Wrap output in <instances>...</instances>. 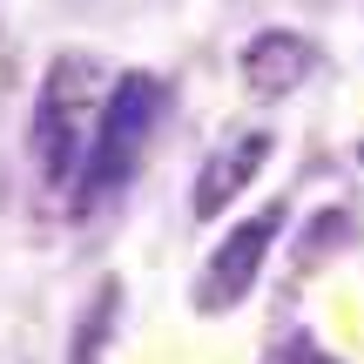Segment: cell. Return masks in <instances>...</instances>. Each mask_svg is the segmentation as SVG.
<instances>
[{
  "label": "cell",
  "instance_id": "obj_4",
  "mask_svg": "<svg viewBox=\"0 0 364 364\" xmlns=\"http://www.w3.org/2000/svg\"><path fill=\"white\" fill-rule=\"evenodd\" d=\"M236 68H243V88L257 95V102H284V95H297L304 81H311L317 48L304 34H290V27H263V34L243 41Z\"/></svg>",
  "mask_w": 364,
  "mask_h": 364
},
{
  "label": "cell",
  "instance_id": "obj_2",
  "mask_svg": "<svg viewBox=\"0 0 364 364\" xmlns=\"http://www.w3.org/2000/svg\"><path fill=\"white\" fill-rule=\"evenodd\" d=\"M162 122V81L156 75H122L115 88L102 95V115H95V142H88V162H81V182H75V209H102L115 203L122 189L135 182L149 156V135Z\"/></svg>",
  "mask_w": 364,
  "mask_h": 364
},
{
  "label": "cell",
  "instance_id": "obj_3",
  "mask_svg": "<svg viewBox=\"0 0 364 364\" xmlns=\"http://www.w3.org/2000/svg\"><path fill=\"white\" fill-rule=\"evenodd\" d=\"M277 230H284V203H270V209H257V216H243L216 250H209V263L196 270V290H189L196 317H230L236 304L257 290L263 263H270V250H277Z\"/></svg>",
  "mask_w": 364,
  "mask_h": 364
},
{
  "label": "cell",
  "instance_id": "obj_5",
  "mask_svg": "<svg viewBox=\"0 0 364 364\" xmlns=\"http://www.w3.org/2000/svg\"><path fill=\"white\" fill-rule=\"evenodd\" d=\"M263 162H270V135H263V129L230 135V142H223L216 156L203 162V176H196V189H189V216H196V223H216L223 209H230L236 196H243L250 182L263 176Z\"/></svg>",
  "mask_w": 364,
  "mask_h": 364
},
{
  "label": "cell",
  "instance_id": "obj_6",
  "mask_svg": "<svg viewBox=\"0 0 364 364\" xmlns=\"http://www.w3.org/2000/svg\"><path fill=\"white\" fill-rule=\"evenodd\" d=\"M115 317H122V284H115V277H102L95 304L75 317V338H68V364H102L108 338H115Z\"/></svg>",
  "mask_w": 364,
  "mask_h": 364
},
{
  "label": "cell",
  "instance_id": "obj_1",
  "mask_svg": "<svg viewBox=\"0 0 364 364\" xmlns=\"http://www.w3.org/2000/svg\"><path fill=\"white\" fill-rule=\"evenodd\" d=\"M95 115H102V68L88 54H54L34 88V108H27V156H34L41 189H75L81 182Z\"/></svg>",
  "mask_w": 364,
  "mask_h": 364
},
{
  "label": "cell",
  "instance_id": "obj_7",
  "mask_svg": "<svg viewBox=\"0 0 364 364\" xmlns=\"http://www.w3.org/2000/svg\"><path fill=\"white\" fill-rule=\"evenodd\" d=\"M270 364H338V358H331L324 344H311V338H290V344H284V351H277Z\"/></svg>",
  "mask_w": 364,
  "mask_h": 364
}]
</instances>
